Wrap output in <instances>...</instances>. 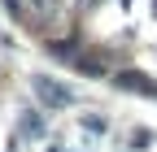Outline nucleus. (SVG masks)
Here are the masks:
<instances>
[{"instance_id": "1", "label": "nucleus", "mask_w": 157, "mask_h": 152, "mask_svg": "<svg viewBox=\"0 0 157 152\" xmlns=\"http://www.w3.org/2000/svg\"><path fill=\"white\" fill-rule=\"evenodd\" d=\"M35 91H39V100H44L48 109H66V104H74V91L66 87V83H52L48 74H35V83H31Z\"/></svg>"}, {"instance_id": "2", "label": "nucleus", "mask_w": 157, "mask_h": 152, "mask_svg": "<svg viewBox=\"0 0 157 152\" xmlns=\"http://www.w3.org/2000/svg\"><path fill=\"white\" fill-rule=\"evenodd\" d=\"M61 5H66V0H22V13L31 17L35 26H48L52 17L61 13Z\"/></svg>"}, {"instance_id": "3", "label": "nucleus", "mask_w": 157, "mask_h": 152, "mask_svg": "<svg viewBox=\"0 0 157 152\" xmlns=\"http://www.w3.org/2000/svg\"><path fill=\"white\" fill-rule=\"evenodd\" d=\"M153 9H157V5H153Z\"/></svg>"}]
</instances>
